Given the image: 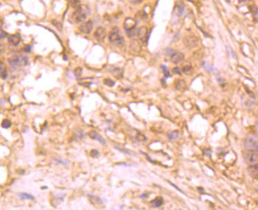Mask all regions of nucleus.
<instances>
[{
    "label": "nucleus",
    "mask_w": 258,
    "mask_h": 210,
    "mask_svg": "<svg viewBox=\"0 0 258 210\" xmlns=\"http://www.w3.org/2000/svg\"><path fill=\"white\" fill-rule=\"evenodd\" d=\"M88 8L86 6H80L71 15V21L74 23H81L87 17L88 13Z\"/></svg>",
    "instance_id": "1"
},
{
    "label": "nucleus",
    "mask_w": 258,
    "mask_h": 210,
    "mask_svg": "<svg viewBox=\"0 0 258 210\" xmlns=\"http://www.w3.org/2000/svg\"><path fill=\"white\" fill-rule=\"evenodd\" d=\"M109 41L113 45L118 47L123 46L125 43L124 38L120 33V30L118 28H114L109 33Z\"/></svg>",
    "instance_id": "2"
},
{
    "label": "nucleus",
    "mask_w": 258,
    "mask_h": 210,
    "mask_svg": "<svg viewBox=\"0 0 258 210\" xmlns=\"http://www.w3.org/2000/svg\"><path fill=\"white\" fill-rule=\"evenodd\" d=\"M9 64L12 69H18L19 67L25 66L29 64L28 57L23 55H17L10 57L8 59Z\"/></svg>",
    "instance_id": "3"
},
{
    "label": "nucleus",
    "mask_w": 258,
    "mask_h": 210,
    "mask_svg": "<svg viewBox=\"0 0 258 210\" xmlns=\"http://www.w3.org/2000/svg\"><path fill=\"white\" fill-rule=\"evenodd\" d=\"M124 28L127 36L130 38L137 36V22L132 18H126L124 22Z\"/></svg>",
    "instance_id": "4"
},
{
    "label": "nucleus",
    "mask_w": 258,
    "mask_h": 210,
    "mask_svg": "<svg viewBox=\"0 0 258 210\" xmlns=\"http://www.w3.org/2000/svg\"><path fill=\"white\" fill-rule=\"evenodd\" d=\"M244 146L249 151H257V136L256 135H248L245 139Z\"/></svg>",
    "instance_id": "5"
},
{
    "label": "nucleus",
    "mask_w": 258,
    "mask_h": 210,
    "mask_svg": "<svg viewBox=\"0 0 258 210\" xmlns=\"http://www.w3.org/2000/svg\"><path fill=\"white\" fill-rule=\"evenodd\" d=\"M245 161L248 164H257L258 161V153L257 151H249L244 156Z\"/></svg>",
    "instance_id": "6"
},
{
    "label": "nucleus",
    "mask_w": 258,
    "mask_h": 210,
    "mask_svg": "<svg viewBox=\"0 0 258 210\" xmlns=\"http://www.w3.org/2000/svg\"><path fill=\"white\" fill-rule=\"evenodd\" d=\"M106 29L103 27L97 28L94 33L95 39L98 42H103L106 37Z\"/></svg>",
    "instance_id": "7"
},
{
    "label": "nucleus",
    "mask_w": 258,
    "mask_h": 210,
    "mask_svg": "<svg viewBox=\"0 0 258 210\" xmlns=\"http://www.w3.org/2000/svg\"><path fill=\"white\" fill-rule=\"evenodd\" d=\"M169 57L174 64H178L179 62H181L182 60L184 59V54L182 53L179 52V51H175V50H173V52L171 53Z\"/></svg>",
    "instance_id": "8"
},
{
    "label": "nucleus",
    "mask_w": 258,
    "mask_h": 210,
    "mask_svg": "<svg viewBox=\"0 0 258 210\" xmlns=\"http://www.w3.org/2000/svg\"><path fill=\"white\" fill-rule=\"evenodd\" d=\"M185 45L189 48H193L197 45L198 44V39H197L196 36H186L184 39Z\"/></svg>",
    "instance_id": "9"
},
{
    "label": "nucleus",
    "mask_w": 258,
    "mask_h": 210,
    "mask_svg": "<svg viewBox=\"0 0 258 210\" xmlns=\"http://www.w3.org/2000/svg\"><path fill=\"white\" fill-rule=\"evenodd\" d=\"M137 36L139 37L142 42H147L148 37V29L147 27L143 26L137 29Z\"/></svg>",
    "instance_id": "10"
},
{
    "label": "nucleus",
    "mask_w": 258,
    "mask_h": 210,
    "mask_svg": "<svg viewBox=\"0 0 258 210\" xmlns=\"http://www.w3.org/2000/svg\"><path fill=\"white\" fill-rule=\"evenodd\" d=\"M93 28V23L91 21L84 22L80 26V31L84 34H90Z\"/></svg>",
    "instance_id": "11"
},
{
    "label": "nucleus",
    "mask_w": 258,
    "mask_h": 210,
    "mask_svg": "<svg viewBox=\"0 0 258 210\" xmlns=\"http://www.w3.org/2000/svg\"><path fill=\"white\" fill-rule=\"evenodd\" d=\"M21 36L18 34H13L10 35L8 38V42L12 46L16 47L21 43Z\"/></svg>",
    "instance_id": "12"
},
{
    "label": "nucleus",
    "mask_w": 258,
    "mask_h": 210,
    "mask_svg": "<svg viewBox=\"0 0 258 210\" xmlns=\"http://www.w3.org/2000/svg\"><path fill=\"white\" fill-rule=\"evenodd\" d=\"M248 172L251 177L254 179H257L258 176V166L257 164H250L248 167Z\"/></svg>",
    "instance_id": "13"
},
{
    "label": "nucleus",
    "mask_w": 258,
    "mask_h": 210,
    "mask_svg": "<svg viewBox=\"0 0 258 210\" xmlns=\"http://www.w3.org/2000/svg\"><path fill=\"white\" fill-rule=\"evenodd\" d=\"M88 135H89V137L91 138L92 140H97V141H99V142H101L102 144L106 143V141L104 140V138L102 137L100 135H99V134H98L96 132H95V131H92V132H90L89 134H88Z\"/></svg>",
    "instance_id": "14"
},
{
    "label": "nucleus",
    "mask_w": 258,
    "mask_h": 210,
    "mask_svg": "<svg viewBox=\"0 0 258 210\" xmlns=\"http://www.w3.org/2000/svg\"><path fill=\"white\" fill-rule=\"evenodd\" d=\"M164 203V200L162 197H157L154 200H152L151 201V206L153 208H159V207H161Z\"/></svg>",
    "instance_id": "15"
},
{
    "label": "nucleus",
    "mask_w": 258,
    "mask_h": 210,
    "mask_svg": "<svg viewBox=\"0 0 258 210\" xmlns=\"http://www.w3.org/2000/svg\"><path fill=\"white\" fill-rule=\"evenodd\" d=\"M111 73L115 76V77L118 78V79L122 78V76H123V71H122V69H120V68L115 67V68L111 69Z\"/></svg>",
    "instance_id": "16"
},
{
    "label": "nucleus",
    "mask_w": 258,
    "mask_h": 210,
    "mask_svg": "<svg viewBox=\"0 0 258 210\" xmlns=\"http://www.w3.org/2000/svg\"><path fill=\"white\" fill-rule=\"evenodd\" d=\"M0 76L2 79H6L7 77V70L6 67L2 63L0 62Z\"/></svg>",
    "instance_id": "17"
},
{
    "label": "nucleus",
    "mask_w": 258,
    "mask_h": 210,
    "mask_svg": "<svg viewBox=\"0 0 258 210\" xmlns=\"http://www.w3.org/2000/svg\"><path fill=\"white\" fill-rule=\"evenodd\" d=\"M19 197L21 199H27V200H34L35 197L33 195L30 194H27V193H20L19 194Z\"/></svg>",
    "instance_id": "18"
},
{
    "label": "nucleus",
    "mask_w": 258,
    "mask_h": 210,
    "mask_svg": "<svg viewBox=\"0 0 258 210\" xmlns=\"http://www.w3.org/2000/svg\"><path fill=\"white\" fill-rule=\"evenodd\" d=\"M90 198H91V201H92V203L95 204V205H100L102 204L101 199L98 198V197L96 196H92V195H88Z\"/></svg>",
    "instance_id": "19"
},
{
    "label": "nucleus",
    "mask_w": 258,
    "mask_h": 210,
    "mask_svg": "<svg viewBox=\"0 0 258 210\" xmlns=\"http://www.w3.org/2000/svg\"><path fill=\"white\" fill-rule=\"evenodd\" d=\"M12 125L11 122L8 120V119H5L2 122V127L4 128H10V126Z\"/></svg>",
    "instance_id": "20"
},
{
    "label": "nucleus",
    "mask_w": 258,
    "mask_h": 210,
    "mask_svg": "<svg viewBox=\"0 0 258 210\" xmlns=\"http://www.w3.org/2000/svg\"><path fill=\"white\" fill-rule=\"evenodd\" d=\"M115 148L117 149L118 150L121 151L122 153H126V154H128V155H135V153H132V152H130V151H129V150H126L121 148V147H119V146H115Z\"/></svg>",
    "instance_id": "21"
},
{
    "label": "nucleus",
    "mask_w": 258,
    "mask_h": 210,
    "mask_svg": "<svg viewBox=\"0 0 258 210\" xmlns=\"http://www.w3.org/2000/svg\"><path fill=\"white\" fill-rule=\"evenodd\" d=\"M178 132H176V131H175V132H172L170 133V135H169V138L171 139V140H177L178 138Z\"/></svg>",
    "instance_id": "22"
},
{
    "label": "nucleus",
    "mask_w": 258,
    "mask_h": 210,
    "mask_svg": "<svg viewBox=\"0 0 258 210\" xmlns=\"http://www.w3.org/2000/svg\"><path fill=\"white\" fill-rule=\"evenodd\" d=\"M183 72H184L185 73H186V74H191V73H193V68H192L191 66H189V65L185 66L184 68H183Z\"/></svg>",
    "instance_id": "23"
},
{
    "label": "nucleus",
    "mask_w": 258,
    "mask_h": 210,
    "mask_svg": "<svg viewBox=\"0 0 258 210\" xmlns=\"http://www.w3.org/2000/svg\"><path fill=\"white\" fill-rule=\"evenodd\" d=\"M161 69L162 70H163V72H164V76H165L167 78L170 77V73H169V70L167 69V68L165 65H161Z\"/></svg>",
    "instance_id": "24"
},
{
    "label": "nucleus",
    "mask_w": 258,
    "mask_h": 210,
    "mask_svg": "<svg viewBox=\"0 0 258 210\" xmlns=\"http://www.w3.org/2000/svg\"><path fill=\"white\" fill-rule=\"evenodd\" d=\"M203 67L205 68V69H206V71H208V72H212V71L214 70V68L212 66H211V65H209L208 64H207L206 62H205L204 64H203Z\"/></svg>",
    "instance_id": "25"
},
{
    "label": "nucleus",
    "mask_w": 258,
    "mask_h": 210,
    "mask_svg": "<svg viewBox=\"0 0 258 210\" xmlns=\"http://www.w3.org/2000/svg\"><path fill=\"white\" fill-rule=\"evenodd\" d=\"M104 84L107 85L108 87H113L115 85V82L111 79H106V80H104Z\"/></svg>",
    "instance_id": "26"
},
{
    "label": "nucleus",
    "mask_w": 258,
    "mask_h": 210,
    "mask_svg": "<svg viewBox=\"0 0 258 210\" xmlns=\"http://www.w3.org/2000/svg\"><path fill=\"white\" fill-rule=\"evenodd\" d=\"M74 75L76 76H81V74H82V69L81 68H77V69H74Z\"/></svg>",
    "instance_id": "27"
},
{
    "label": "nucleus",
    "mask_w": 258,
    "mask_h": 210,
    "mask_svg": "<svg viewBox=\"0 0 258 210\" xmlns=\"http://www.w3.org/2000/svg\"><path fill=\"white\" fill-rule=\"evenodd\" d=\"M176 87H177L178 89L186 87V84H185L184 81H178L177 84H176Z\"/></svg>",
    "instance_id": "28"
},
{
    "label": "nucleus",
    "mask_w": 258,
    "mask_h": 210,
    "mask_svg": "<svg viewBox=\"0 0 258 210\" xmlns=\"http://www.w3.org/2000/svg\"><path fill=\"white\" fill-rule=\"evenodd\" d=\"M7 36H8V34H7V32L0 28V39H5V38H7Z\"/></svg>",
    "instance_id": "29"
},
{
    "label": "nucleus",
    "mask_w": 258,
    "mask_h": 210,
    "mask_svg": "<svg viewBox=\"0 0 258 210\" xmlns=\"http://www.w3.org/2000/svg\"><path fill=\"white\" fill-rule=\"evenodd\" d=\"M91 156L92 157H93V158H97V157H99V151L96 150H92V151H91Z\"/></svg>",
    "instance_id": "30"
},
{
    "label": "nucleus",
    "mask_w": 258,
    "mask_h": 210,
    "mask_svg": "<svg viewBox=\"0 0 258 210\" xmlns=\"http://www.w3.org/2000/svg\"><path fill=\"white\" fill-rule=\"evenodd\" d=\"M129 1L133 5H138L143 2V0H129Z\"/></svg>",
    "instance_id": "31"
},
{
    "label": "nucleus",
    "mask_w": 258,
    "mask_h": 210,
    "mask_svg": "<svg viewBox=\"0 0 258 210\" xmlns=\"http://www.w3.org/2000/svg\"><path fill=\"white\" fill-rule=\"evenodd\" d=\"M173 73H175V74H178V75H181L182 74L179 68H174L173 69Z\"/></svg>",
    "instance_id": "32"
},
{
    "label": "nucleus",
    "mask_w": 258,
    "mask_h": 210,
    "mask_svg": "<svg viewBox=\"0 0 258 210\" xmlns=\"http://www.w3.org/2000/svg\"><path fill=\"white\" fill-rule=\"evenodd\" d=\"M23 50L25 52L29 53L30 51H31V47H30L29 45H26V46H25V47L23 48Z\"/></svg>",
    "instance_id": "33"
},
{
    "label": "nucleus",
    "mask_w": 258,
    "mask_h": 210,
    "mask_svg": "<svg viewBox=\"0 0 258 210\" xmlns=\"http://www.w3.org/2000/svg\"><path fill=\"white\" fill-rule=\"evenodd\" d=\"M170 184H171V186H173V187H175V188H176V189H177L178 190V191H180V192H181V193H182V194H183V191H182V190L179 189V188H178V187L176 185H175L174 183H171V182H170Z\"/></svg>",
    "instance_id": "34"
},
{
    "label": "nucleus",
    "mask_w": 258,
    "mask_h": 210,
    "mask_svg": "<svg viewBox=\"0 0 258 210\" xmlns=\"http://www.w3.org/2000/svg\"><path fill=\"white\" fill-rule=\"evenodd\" d=\"M1 26H2V21H1V19H0V28H1Z\"/></svg>",
    "instance_id": "35"
}]
</instances>
